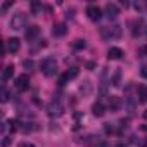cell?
I'll return each mask as SVG.
<instances>
[{
	"instance_id": "25",
	"label": "cell",
	"mask_w": 147,
	"mask_h": 147,
	"mask_svg": "<svg viewBox=\"0 0 147 147\" xmlns=\"http://www.w3.org/2000/svg\"><path fill=\"white\" fill-rule=\"evenodd\" d=\"M19 147H35L33 144H30V142H21L19 144Z\"/></svg>"
},
{
	"instance_id": "22",
	"label": "cell",
	"mask_w": 147,
	"mask_h": 147,
	"mask_svg": "<svg viewBox=\"0 0 147 147\" xmlns=\"http://www.w3.org/2000/svg\"><path fill=\"white\" fill-rule=\"evenodd\" d=\"M138 54H140V55H144V57H147V45L140 47V49H138Z\"/></svg>"
},
{
	"instance_id": "27",
	"label": "cell",
	"mask_w": 147,
	"mask_h": 147,
	"mask_svg": "<svg viewBox=\"0 0 147 147\" xmlns=\"http://www.w3.org/2000/svg\"><path fill=\"white\" fill-rule=\"evenodd\" d=\"M9 142H11V140H9V137H5V138H4V144H2V147H7V145H9Z\"/></svg>"
},
{
	"instance_id": "30",
	"label": "cell",
	"mask_w": 147,
	"mask_h": 147,
	"mask_svg": "<svg viewBox=\"0 0 147 147\" xmlns=\"http://www.w3.org/2000/svg\"><path fill=\"white\" fill-rule=\"evenodd\" d=\"M144 118H145V119H147V111H145V113H144Z\"/></svg>"
},
{
	"instance_id": "13",
	"label": "cell",
	"mask_w": 147,
	"mask_h": 147,
	"mask_svg": "<svg viewBox=\"0 0 147 147\" xmlns=\"http://www.w3.org/2000/svg\"><path fill=\"white\" fill-rule=\"evenodd\" d=\"M92 113H94V116H97V118L104 116V113H106L104 104H102V102H95V104H94V107H92Z\"/></svg>"
},
{
	"instance_id": "2",
	"label": "cell",
	"mask_w": 147,
	"mask_h": 147,
	"mask_svg": "<svg viewBox=\"0 0 147 147\" xmlns=\"http://www.w3.org/2000/svg\"><path fill=\"white\" fill-rule=\"evenodd\" d=\"M100 36L104 40H114V38H119L121 36V28L118 24H113V26H104L100 28Z\"/></svg>"
},
{
	"instance_id": "20",
	"label": "cell",
	"mask_w": 147,
	"mask_h": 147,
	"mask_svg": "<svg viewBox=\"0 0 147 147\" xmlns=\"http://www.w3.org/2000/svg\"><path fill=\"white\" fill-rule=\"evenodd\" d=\"M67 80H69V76H67V75H62V76H61V78H59V85H61V87H64V85H66V82H67Z\"/></svg>"
},
{
	"instance_id": "11",
	"label": "cell",
	"mask_w": 147,
	"mask_h": 147,
	"mask_svg": "<svg viewBox=\"0 0 147 147\" xmlns=\"http://www.w3.org/2000/svg\"><path fill=\"white\" fill-rule=\"evenodd\" d=\"M137 99H138V102H142V104L147 102V85H140V87L137 88Z\"/></svg>"
},
{
	"instance_id": "3",
	"label": "cell",
	"mask_w": 147,
	"mask_h": 147,
	"mask_svg": "<svg viewBox=\"0 0 147 147\" xmlns=\"http://www.w3.org/2000/svg\"><path fill=\"white\" fill-rule=\"evenodd\" d=\"M11 28L16 30V31H21V30L26 28V16H24V12H16V14L12 16V19H11Z\"/></svg>"
},
{
	"instance_id": "1",
	"label": "cell",
	"mask_w": 147,
	"mask_h": 147,
	"mask_svg": "<svg viewBox=\"0 0 147 147\" xmlns=\"http://www.w3.org/2000/svg\"><path fill=\"white\" fill-rule=\"evenodd\" d=\"M40 67H42V73L45 76H54L55 73H57V62H55V59H52V57H47V59H43L42 62H40Z\"/></svg>"
},
{
	"instance_id": "26",
	"label": "cell",
	"mask_w": 147,
	"mask_h": 147,
	"mask_svg": "<svg viewBox=\"0 0 147 147\" xmlns=\"http://www.w3.org/2000/svg\"><path fill=\"white\" fill-rule=\"evenodd\" d=\"M24 67H33V62L31 61H24Z\"/></svg>"
},
{
	"instance_id": "28",
	"label": "cell",
	"mask_w": 147,
	"mask_h": 147,
	"mask_svg": "<svg viewBox=\"0 0 147 147\" xmlns=\"http://www.w3.org/2000/svg\"><path fill=\"white\" fill-rule=\"evenodd\" d=\"M87 67H88V69H94V67H95V64H94V62H87Z\"/></svg>"
},
{
	"instance_id": "29",
	"label": "cell",
	"mask_w": 147,
	"mask_h": 147,
	"mask_svg": "<svg viewBox=\"0 0 147 147\" xmlns=\"http://www.w3.org/2000/svg\"><path fill=\"white\" fill-rule=\"evenodd\" d=\"M116 147H128V145H126V144H123V142H121V144H118V145H116Z\"/></svg>"
},
{
	"instance_id": "12",
	"label": "cell",
	"mask_w": 147,
	"mask_h": 147,
	"mask_svg": "<svg viewBox=\"0 0 147 147\" xmlns=\"http://www.w3.org/2000/svg\"><path fill=\"white\" fill-rule=\"evenodd\" d=\"M109 109L111 111H119L121 109V99L116 97V95H111L109 97Z\"/></svg>"
},
{
	"instance_id": "24",
	"label": "cell",
	"mask_w": 147,
	"mask_h": 147,
	"mask_svg": "<svg viewBox=\"0 0 147 147\" xmlns=\"http://www.w3.org/2000/svg\"><path fill=\"white\" fill-rule=\"evenodd\" d=\"M11 5H12V2H5V4L2 5V9H0V12H2V14H4V12H5V11H7V9L11 7Z\"/></svg>"
},
{
	"instance_id": "23",
	"label": "cell",
	"mask_w": 147,
	"mask_h": 147,
	"mask_svg": "<svg viewBox=\"0 0 147 147\" xmlns=\"http://www.w3.org/2000/svg\"><path fill=\"white\" fill-rule=\"evenodd\" d=\"M140 75L144 78H147V64H142V69H140Z\"/></svg>"
},
{
	"instance_id": "4",
	"label": "cell",
	"mask_w": 147,
	"mask_h": 147,
	"mask_svg": "<svg viewBox=\"0 0 147 147\" xmlns=\"http://www.w3.org/2000/svg\"><path fill=\"white\" fill-rule=\"evenodd\" d=\"M87 16H88V19L90 21H99L100 18H102V11H100V7H97V5H94V4H90L88 7H87Z\"/></svg>"
},
{
	"instance_id": "19",
	"label": "cell",
	"mask_w": 147,
	"mask_h": 147,
	"mask_svg": "<svg viewBox=\"0 0 147 147\" xmlns=\"http://www.w3.org/2000/svg\"><path fill=\"white\" fill-rule=\"evenodd\" d=\"M85 47H87L85 40H76L75 42V49H85Z\"/></svg>"
},
{
	"instance_id": "8",
	"label": "cell",
	"mask_w": 147,
	"mask_h": 147,
	"mask_svg": "<svg viewBox=\"0 0 147 147\" xmlns=\"http://www.w3.org/2000/svg\"><path fill=\"white\" fill-rule=\"evenodd\" d=\"M66 33H67V28H66L64 23H55V24L52 26V35H54L55 38H61V36H64Z\"/></svg>"
},
{
	"instance_id": "6",
	"label": "cell",
	"mask_w": 147,
	"mask_h": 147,
	"mask_svg": "<svg viewBox=\"0 0 147 147\" xmlns=\"http://www.w3.org/2000/svg\"><path fill=\"white\" fill-rule=\"evenodd\" d=\"M28 87H30V76L28 75H19L16 78V88L23 92V90H28Z\"/></svg>"
},
{
	"instance_id": "21",
	"label": "cell",
	"mask_w": 147,
	"mask_h": 147,
	"mask_svg": "<svg viewBox=\"0 0 147 147\" xmlns=\"http://www.w3.org/2000/svg\"><path fill=\"white\" fill-rule=\"evenodd\" d=\"M9 100V92L5 88H2V102H7Z\"/></svg>"
},
{
	"instance_id": "16",
	"label": "cell",
	"mask_w": 147,
	"mask_h": 147,
	"mask_svg": "<svg viewBox=\"0 0 147 147\" xmlns=\"http://www.w3.org/2000/svg\"><path fill=\"white\" fill-rule=\"evenodd\" d=\"M142 26H144V23H142V21H135V30H133V36H137V35H140V33H142Z\"/></svg>"
},
{
	"instance_id": "17",
	"label": "cell",
	"mask_w": 147,
	"mask_h": 147,
	"mask_svg": "<svg viewBox=\"0 0 147 147\" xmlns=\"http://www.w3.org/2000/svg\"><path fill=\"white\" fill-rule=\"evenodd\" d=\"M31 9H33V14H40L42 9H43V5L38 4V2H33V4H31Z\"/></svg>"
},
{
	"instance_id": "9",
	"label": "cell",
	"mask_w": 147,
	"mask_h": 147,
	"mask_svg": "<svg viewBox=\"0 0 147 147\" xmlns=\"http://www.w3.org/2000/svg\"><path fill=\"white\" fill-rule=\"evenodd\" d=\"M104 12H106V16H107L109 19H116L118 14H119V9H118L116 4H107V5L104 7Z\"/></svg>"
},
{
	"instance_id": "5",
	"label": "cell",
	"mask_w": 147,
	"mask_h": 147,
	"mask_svg": "<svg viewBox=\"0 0 147 147\" xmlns=\"http://www.w3.org/2000/svg\"><path fill=\"white\" fill-rule=\"evenodd\" d=\"M47 113H49L50 116H59V114H62V104H61L59 100H52V102L47 106Z\"/></svg>"
},
{
	"instance_id": "15",
	"label": "cell",
	"mask_w": 147,
	"mask_h": 147,
	"mask_svg": "<svg viewBox=\"0 0 147 147\" xmlns=\"http://www.w3.org/2000/svg\"><path fill=\"white\" fill-rule=\"evenodd\" d=\"M12 75H14V66H7V67L4 69V75H2V82L5 83V82H7V80H9V78L12 76Z\"/></svg>"
},
{
	"instance_id": "7",
	"label": "cell",
	"mask_w": 147,
	"mask_h": 147,
	"mask_svg": "<svg viewBox=\"0 0 147 147\" xmlns=\"http://www.w3.org/2000/svg\"><path fill=\"white\" fill-rule=\"evenodd\" d=\"M19 49H21V42H19V38H9V40L5 42V50H7V52L14 54V52H18Z\"/></svg>"
},
{
	"instance_id": "18",
	"label": "cell",
	"mask_w": 147,
	"mask_h": 147,
	"mask_svg": "<svg viewBox=\"0 0 147 147\" xmlns=\"http://www.w3.org/2000/svg\"><path fill=\"white\" fill-rule=\"evenodd\" d=\"M66 75L69 76V80H71V78H75V76L78 75V67H71V71H67Z\"/></svg>"
},
{
	"instance_id": "10",
	"label": "cell",
	"mask_w": 147,
	"mask_h": 147,
	"mask_svg": "<svg viewBox=\"0 0 147 147\" xmlns=\"http://www.w3.org/2000/svg\"><path fill=\"white\" fill-rule=\"evenodd\" d=\"M123 55H125V52H123L119 47H111V49L107 50V57H109L111 61H119Z\"/></svg>"
},
{
	"instance_id": "14",
	"label": "cell",
	"mask_w": 147,
	"mask_h": 147,
	"mask_svg": "<svg viewBox=\"0 0 147 147\" xmlns=\"http://www.w3.org/2000/svg\"><path fill=\"white\" fill-rule=\"evenodd\" d=\"M38 33H40V28H38V26H30V28L26 30V38H28V40H35V38L38 36Z\"/></svg>"
}]
</instances>
